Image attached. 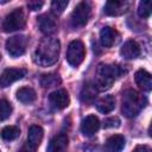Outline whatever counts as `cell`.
I'll use <instances>...</instances> for the list:
<instances>
[{
  "mask_svg": "<svg viewBox=\"0 0 152 152\" xmlns=\"http://www.w3.org/2000/svg\"><path fill=\"white\" fill-rule=\"evenodd\" d=\"M61 43L53 37L43 38L33 52V62L40 66L53 65L59 56Z\"/></svg>",
  "mask_w": 152,
  "mask_h": 152,
  "instance_id": "6da1fadb",
  "label": "cell"
},
{
  "mask_svg": "<svg viewBox=\"0 0 152 152\" xmlns=\"http://www.w3.org/2000/svg\"><path fill=\"white\" fill-rule=\"evenodd\" d=\"M124 72L122 68L116 64H104L101 63L99 64L95 74V80H94V86L97 89V91H103L107 90L112 87L114 83L115 78L119 77Z\"/></svg>",
  "mask_w": 152,
  "mask_h": 152,
  "instance_id": "7a4b0ae2",
  "label": "cell"
},
{
  "mask_svg": "<svg viewBox=\"0 0 152 152\" xmlns=\"http://www.w3.org/2000/svg\"><path fill=\"white\" fill-rule=\"evenodd\" d=\"M146 103L147 100L144 95L134 89H127L122 94L121 112L126 118H134L140 113Z\"/></svg>",
  "mask_w": 152,
  "mask_h": 152,
  "instance_id": "3957f363",
  "label": "cell"
},
{
  "mask_svg": "<svg viewBox=\"0 0 152 152\" xmlns=\"http://www.w3.org/2000/svg\"><path fill=\"white\" fill-rule=\"evenodd\" d=\"M91 15V7L90 4L87 1H81L80 4L76 5L74 8L71 17H70V23L74 28H81L87 25L89 18Z\"/></svg>",
  "mask_w": 152,
  "mask_h": 152,
  "instance_id": "277c9868",
  "label": "cell"
},
{
  "mask_svg": "<svg viewBox=\"0 0 152 152\" xmlns=\"http://www.w3.org/2000/svg\"><path fill=\"white\" fill-rule=\"evenodd\" d=\"M25 24H26V20H25V14L23 10L15 8L5 17L1 27L4 32H14L24 28Z\"/></svg>",
  "mask_w": 152,
  "mask_h": 152,
  "instance_id": "5b68a950",
  "label": "cell"
},
{
  "mask_svg": "<svg viewBox=\"0 0 152 152\" xmlns=\"http://www.w3.org/2000/svg\"><path fill=\"white\" fill-rule=\"evenodd\" d=\"M86 56V49L81 40H72L66 50V61L71 66H78Z\"/></svg>",
  "mask_w": 152,
  "mask_h": 152,
  "instance_id": "8992f818",
  "label": "cell"
},
{
  "mask_svg": "<svg viewBox=\"0 0 152 152\" xmlns=\"http://www.w3.org/2000/svg\"><path fill=\"white\" fill-rule=\"evenodd\" d=\"M28 39L26 36L18 34L8 38L6 40V50L12 57H19L25 53Z\"/></svg>",
  "mask_w": 152,
  "mask_h": 152,
  "instance_id": "52a82bcc",
  "label": "cell"
},
{
  "mask_svg": "<svg viewBox=\"0 0 152 152\" xmlns=\"http://www.w3.org/2000/svg\"><path fill=\"white\" fill-rule=\"evenodd\" d=\"M26 69L23 68H8L0 75V87L6 88L18 80H21L26 75Z\"/></svg>",
  "mask_w": 152,
  "mask_h": 152,
  "instance_id": "ba28073f",
  "label": "cell"
},
{
  "mask_svg": "<svg viewBox=\"0 0 152 152\" xmlns=\"http://www.w3.org/2000/svg\"><path fill=\"white\" fill-rule=\"evenodd\" d=\"M49 102L55 109H64L69 106L70 97L65 89H58L49 95Z\"/></svg>",
  "mask_w": 152,
  "mask_h": 152,
  "instance_id": "9c48e42d",
  "label": "cell"
},
{
  "mask_svg": "<svg viewBox=\"0 0 152 152\" xmlns=\"http://www.w3.org/2000/svg\"><path fill=\"white\" fill-rule=\"evenodd\" d=\"M129 8L128 1H107L103 12L110 17H119L126 13Z\"/></svg>",
  "mask_w": 152,
  "mask_h": 152,
  "instance_id": "30bf717a",
  "label": "cell"
},
{
  "mask_svg": "<svg viewBox=\"0 0 152 152\" xmlns=\"http://www.w3.org/2000/svg\"><path fill=\"white\" fill-rule=\"evenodd\" d=\"M38 26L39 30L44 34H52L57 30V20L51 15V14H42L38 17Z\"/></svg>",
  "mask_w": 152,
  "mask_h": 152,
  "instance_id": "8fae6325",
  "label": "cell"
},
{
  "mask_svg": "<svg viewBox=\"0 0 152 152\" xmlns=\"http://www.w3.org/2000/svg\"><path fill=\"white\" fill-rule=\"evenodd\" d=\"M99 128H100V120L95 115H88L81 122V131L86 137L94 135L99 131Z\"/></svg>",
  "mask_w": 152,
  "mask_h": 152,
  "instance_id": "7c38bea8",
  "label": "cell"
},
{
  "mask_svg": "<svg viewBox=\"0 0 152 152\" xmlns=\"http://www.w3.org/2000/svg\"><path fill=\"white\" fill-rule=\"evenodd\" d=\"M68 144H69V139L66 134L64 133L57 134L50 140L48 145V152H66Z\"/></svg>",
  "mask_w": 152,
  "mask_h": 152,
  "instance_id": "4fadbf2b",
  "label": "cell"
},
{
  "mask_svg": "<svg viewBox=\"0 0 152 152\" xmlns=\"http://www.w3.org/2000/svg\"><path fill=\"white\" fill-rule=\"evenodd\" d=\"M125 137L121 134H114L110 135L103 146V151L104 152H121L122 148L125 147Z\"/></svg>",
  "mask_w": 152,
  "mask_h": 152,
  "instance_id": "5bb4252c",
  "label": "cell"
},
{
  "mask_svg": "<svg viewBox=\"0 0 152 152\" xmlns=\"http://www.w3.org/2000/svg\"><path fill=\"white\" fill-rule=\"evenodd\" d=\"M120 53L126 59H134L140 55V46L134 40H127L120 49Z\"/></svg>",
  "mask_w": 152,
  "mask_h": 152,
  "instance_id": "9a60e30c",
  "label": "cell"
},
{
  "mask_svg": "<svg viewBox=\"0 0 152 152\" xmlns=\"http://www.w3.org/2000/svg\"><path fill=\"white\" fill-rule=\"evenodd\" d=\"M96 94H97V89L95 88L94 83H91V82L84 83V86L82 87V90L80 93L81 102H83L86 104L93 103L95 97H96Z\"/></svg>",
  "mask_w": 152,
  "mask_h": 152,
  "instance_id": "2e32d148",
  "label": "cell"
},
{
  "mask_svg": "<svg viewBox=\"0 0 152 152\" xmlns=\"http://www.w3.org/2000/svg\"><path fill=\"white\" fill-rule=\"evenodd\" d=\"M134 78H135V83H137L142 90L150 91V90L152 89V78H151L150 72H147L146 70L139 69V70L135 72Z\"/></svg>",
  "mask_w": 152,
  "mask_h": 152,
  "instance_id": "e0dca14e",
  "label": "cell"
},
{
  "mask_svg": "<svg viewBox=\"0 0 152 152\" xmlns=\"http://www.w3.org/2000/svg\"><path fill=\"white\" fill-rule=\"evenodd\" d=\"M95 107L100 113H103V114L110 113L115 108V99L112 95L102 96L95 102Z\"/></svg>",
  "mask_w": 152,
  "mask_h": 152,
  "instance_id": "ac0fdd59",
  "label": "cell"
},
{
  "mask_svg": "<svg viewBox=\"0 0 152 152\" xmlns=\"http://www.w3.org/2000/svg\"><path fill=\"white\" fill-rule=\"evenodd\" d=\"M116 36H118V33H116V31L114 28H112L109 26H104L100 31V42H101V44L103 46L110 48L115 43Z\"/></svg>",
  "mask_w": 152,
  "mask_h": 152,
  "instance_id": "d6986e66",
  "label": "cell"
},
{
  "mask_svg": "<svg viewBox=\"0 0 152 152\" xmlns=\"http://www.w3.org/2000/svg\"><path fill=\"white\" fill-rule=\"evenodd\" d=\"M17 99L24 103V104H30L32 102L36 101L37 99V95H36V91L30 88V87H23L20 89H18L17 91Z\"/></svg>",
  "mask_w": 152,
  "mask_h": 152,
  "instance_id": "ffe728a7",
  "label": "cell"
},
{
  "mask_svg": "<svg viewBox=\"0 0 152 152\" xmlns=\"http://www.w3.org/2000/svg\"><path fill=\"white\" fill-rule=\"evenodd\" d=\"M43 135H44L43 128L40 126H38V125H32L28 128V134H27V139L26 140L38 147L40 145L42 140H43Z\"/></svg>",
  "mask_w": 152,
  "mask_h": 152,
  "instance_id": "44dd1931",
  "label": "cell"
},
{
  "mask_svg": "<svg viewBox=\"0 0 152 152\" xmlns=\"http://www.w3.org/2000/svg\"><path fill=\"white\" fill-rule=\"evenodd\" d=\"M62 80L59 77V75L50 72V74H44L40 77V86L43 88H51V87H56L58 84H61Z\"/></svg>",
  "mask_w": 152,
  "mask_h": 152,
  "instance_id": "7402d4cb",
  "label": "cell"
},
{
  "mask_svg": "<svg viewBox=\"0 0 152 152\" xmlns=\"http://www.w3.org/2000/svg\"><path fill=\"white\" fill-rule=\"evenodd\" d=\"M19 134H20V129L17 126H6L0 132V137L6 141H11V140L17 139L19 137Z\"/></svg>",
  "mask_w": 152,
  "mask_h": 152,
  "instance_id": "603a6c76",
  "label": "cell"
},
{
  "mask_svg": "<svg viewBox=\"0 0 152 152\" xmlns=\"http://www.w3.org/2000/svg\"><path fill=\"white\" fill-rule=\"evenodd\" d=\"M12 113V104L7 100H0V122L10 118Z\"/></svg>",
  "mask_w": 152,
  "mask_h": 152,
  "instance_id": "cb8c5ba5",
  "label": "cell"
},
{
  "mask_svg": "<svg viewBox=\"0 0 152 152\" xmlns=\"http://www.w3.org/2000/svg\"><path fill=\"white\" fill-rule=\"evenodd\" d=\"M138 14L144 18V19H147L151 14V1L148 0H144V1H140L139 2V7H138Z\"/></svg>",
  "mask_w": 152,
  "mask_h": 152,
  "instance_id": "d4e9b609",
  "label": "cell"
},
{
  "mask_svg": "<svg viewBox=\"0 0 152 152\" xmlns=\"http://www.w3.org/2000/svg\"><path fill=\"white\" fill-rule=\"evenodd\" d=\"M69 5L68 0H55L51 2V10L53 14H62L64 12V10L66 8V6Z\"/></svg>",
  "mask_w": 152,
  "mask_h": 152,
  "instance_id": "484cf974",
  "label": "cell"
},
{
  "mask_svg": "<svg viewBox=\"0 0 152 152\" xmlns=\"http://www.w3.org/2000/svg\"><path fill=\"white\" fill-rule=\"evenodd\" d=\"M120 124H121V121L116 116H112V118H108L104 120V127L106 128H116L120 126Z\"/></svg>",
  "mask_w": 152,
  "mask_h": 152,
  "instance_id": "4316f807",
  "label": "cell"
},
{
  "mask_svg": "<svg viewBox=\"0 0 152 152\" xmlns=\"http://www.w3.org/2000/svg\"><path fill=\"white\" fill-rule=\"evenodd\" d=\"M36 150H37V146H34L33 144H31L30 141L26 140L18 152H36Z\"/></svg>",
  "mask_w": 152,
  "mask_h": 152,
  "instance_id": "83f0119b",
  "label": "cell"
},
{
  "mask_svg": "<svg viewBox=\"0 0 152 152\" xmlns=\"http://www.w3.org/2000/svg\"><path fill=\"white\" fill-rule=\"evenodd\" d=\"M44 2L43 1H28L27 2V7L31 10V11H38L43 7Z\"/></svg>",
  "mask_w": 152,
  "mask_h": 152,
  "instance_id": "f1b7e54d",
  "label": "cell"
},
{
  "mask_svg": "<svg viewBox=\"0 0 152 152\" xmlns=\"http://www.w3.org/2000/svg\"><path fill=\"white\" fill-rule=\"evenodd\" d=\"M133 152H151V148L147 145H138L133 150Z\"/></svg>",
  "mask_w": 152,
  "mask_h": 152,
  "instance_id": "f546056e",
  "label": "cell"
},
{
  "mask_svg": "<svg viewBox=\"0 0 152 152\" xmlns=\"http://www.w3.org/2000/svg\"><path fill=\"white\" fill-rule=\"evenodd\" d=\"M0 59H1V56H0Z\"/></svg>",
  "mask_w": 152,
  "mask_h": 152,
  "instance_id": "4dcf8cb0",
  "label": "cell"
}]
</instances>
